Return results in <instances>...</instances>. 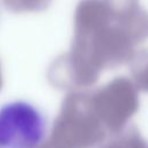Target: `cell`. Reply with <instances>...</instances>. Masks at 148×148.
<instances>
[{
	"label": "cell",
	"mask_w": 148,
	"mask_h": 148,
	"mask_svg": "<svg viewBox=\"0 0 148 148\" xmlns=\"http://www.w3.org/2000/svg\"><path fill=\"white\" fill-rule=\"evenodd\" d=\"M147 38L148 12L139 0H80L71 50L54 65L56 84L73 91L91 87L103 69L128 62Z\"/></svg>",
	"instance_id": "obj_1"
},
{
	"label": "cell",
	"mask_w": 148,
	"mask_h": 148,
	"mask_svg": "<svg viewBox=\"0 0 148 148\" xmlns=\"http://www.w3.org/2000/svg\"><path fill=\"white\" fill-rule=\"evenodd\" d=\"M108 134L94 109L91 91L69 92L53 126L52 138L57 145L61 148H94Z\"/></svg>",
	"instance_id": "obj_2"
},
{
	"label": "cell",
	"mask_w": 148,
	"mask_h": 148,
	"mask_svg": "<svg viewBox=\"0 0 148 148\" xmlns=\"http://www.w3.org/2000/svg\"><path fill=\"white\" fill-rule=\"evenodd\" d=\"M47 120L27 101H12L0 106V148H39L45 140Z\"/></svg>",
	"instance_id": "obj_3"
},
{
	"label": "cell",
	"mask_w": 148,
	"mask_h": 148,
	"mask_svg": "<svg viewBox=\"0 0 148 148\" xmlns=\"http://www.w3.org/2000/svg\"><path fill=\"white\" fill-rule=\"evenodd\" d=\"M138 91L134 82L125 76L91 91L94 109L109 134L114 135L126 128L139 109Z\"/></svg>",
	"instance_id": "obj_4"
},
{
	"label": "cell",
	"mask_w": 148,
	"mask_h": 148,
	"mask_svg": "<svg viewBox=\"0 0 148 148\" xmlns=\"http://www.w3.org/2000/svg\"><path fill=\"white\" fill-rule=\"evenodd\" d=\"M98 148H148V142L135 126H131L112 135V139Z\"/></svg>",
	"instance_id": "obj_5"
},
{
	"label": "cell",
	"mask_w": 148,
	"mask_h": 148,
	"mask_svg": "<svg viewBox=\"0 0 148 148\" xmlns=\"http://www.w3.org/2000/svg\"><path fill=\"white\" fill-rule=\"evenodd\" d=\"M128 64L133 82L138 90L148 92V50H136Z\"/></svg>",
	"instance_id": "obj_6"
}]
</instances>
